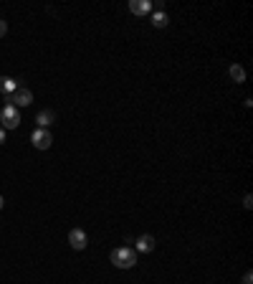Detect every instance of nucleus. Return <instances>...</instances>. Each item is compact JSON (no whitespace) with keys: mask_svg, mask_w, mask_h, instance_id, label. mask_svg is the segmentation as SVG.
<instances>
[{"mask_svg":"<svg viewBox=\"0 0 253 284\" xmlns=\"http://www.w3.org/2000/svg\"><path fill=\"white\" fill-rule=\"evenodd\" d=\"M109 259H112V264H114L117 269H132V266L137 264V251L129 249V246H119V249L112 251Z\"/></svg>","mask_w":253,"mask_h":284,"instance_id":"obj_1","label":"nucleus"},{"mask_svg":"<svg viewBox=\"0 0 253 284\" xmlns=\"http://www.w3.org/2000/svg\"><path fill=\"white\" fill-rule=\"evenodd\" d=\"M18 125H21V112H18V107L6 104L3 112H0V127H3V130H16Z\"/></svg>","mask_w":253,"mask_h":284,"instance_id":"obj_2","label":"nucleus"},{"mask_svg":"<svg viewBox=\"0 0 253 284\" xmlns=\"http://www.w3.org/2000/svg\"><path fill=\"white\" fill-rule=\"evenodd\" d=\"M6 102L13 104V107H31L33 104V92L26 89V87H18L11 97H6Z\"/></svg>","mask_w":253,"mask_h":284,"instance_id":"obj_3","label":"nucleus"},{"mask_svg":"<svg viewBox=\"0 0 253 284\" xmlns=\"http://www.w3.org/2000/svg\"><path fill=\"white\" fill-rule=\"evenodd\" d=\"M31 142H33V147L36 150H48L51 145H54V135H51V130H33V135H31Z\"/></svg>","mask_w":253,"mask_h":284,"instance_id":"obj_4","label":"nucleus"},{"mask_svg":"<svg viewBox=\"0 0 253 284\" xmlns=\"http://www.w3.org/2000/svg\"><path fill=\"white\" fill-rule=\"evenodd\" d=\"M86 244H89V238H86V233H84L81 228H71V231H69V246H71L74 251H84Z\"/></svg>","mask_w":253,"mask_h":284,"instance_id":"obj_5","label":"nucleus"},{"mask_svg":"<svg viewBox=\"0 0 253 284\" xmlns=\"http://www.w3.org/2000/svg\"><path fill=\"white\" fill-rule=\"evenodd\" d=\"M155 246H157V241H155V236H149V233H144V236L137 238V251H139V254H152Z\"/></svg>","mask_w":253,"mask_h":284,"instance_id":"obj_6","label":"nucleus"},{"mask_svg":"<svg viewBox=\"0 0 253 284\" xmlns=\"http://www.w3.org/2000/svg\"><path fill=\"white\" fill-rule=\"evenodd\" d=\"M36 122H38L41 130H48V127L56 122V112H54V109H41L38 117H36Z\"/></svg>","mask_w":253,"mask_h":284,"instance_id":"obj_7","label":"nucleus"},{"mask_svg":"<svg viewBox=\"0 0 253 284\" xmlns=\"http://www.w3.org/2000/svg\"><path fill=\"white\" fill-rule=\"evenodd\" d=\"M129 11L134 16H147L152 11V3H149V0H129Z\"/></svg>","mask_w":253,"mask_h":284,"instance_id":"obj_8","label":"nucleus"},{"mask_svg":"<svg viewBox=\"0 0 253 284\" xmlns=\"http://www.w3.org/2000/svg\"><path fill=\"white\" fill-rule=\"evenodd\" d=\"M16 89H18V82H16V79H11V76H0V94L11 97Z\"/></svg>","mask_w":253,"mask_h":284,"instance_id":"obj_9","label":"nucleus"},{"mask_svg":"<svg viewBox=\"0 0 253 284\" xmlns=\"http://www.w3.org/2000/svg\"><path fill=\"white\" fill-rule=\"evenodd\" d=\"M228 74H230V79H233L235 84H243V82H245V71H243V66H238V64H233V66L228 69Z\"/></svg>","mask_w":253,"mask_h":284,"instance_id":"obj_10","label":"nucleus"},{"mask_svg":"<svg viewBox=\"0 0 253 284\" xmlns=\"http://www.w3.org/2000/svg\"><path fill=\"white\" fill-rule=\"evenodd\" d=\"M167 23H170V18H167L165 13H152V26H155V28H165Z\"/></svg>","mask_w":253,"mask_h":284,"instance_id":"obj_11","label":"nucleus"},{"mask_svg":"<svg viewBox=\"0 0 253 284\" xmlns=\"http://www.w3.org/2000/svg\"><path fill=\"white\" fill-rule=\"evenodd\" d=\"M6 33H8V23H6L3 18H0V38H3Z\"/></svg>","mask_w":253,"mask_h":284,"instance_id":"obj_12","label":"nucleus"},{"mask_svg":"<svg viewBox=\"0 0 253 284\" xmlns=\"http://www.w3.org/2000/svg\"><path fill=\"white\" fill-rule=\"evenodd\" d=\"M240 281H243V284H253V274H250V271H245Z\"/></svg>","mask_w":253,"mask_h":284,"instance_id":"obj_13","label":"nucleus"},{"mask_svg":"<svg viewBox=\"0 0 253 284\" xmlns=\"http://www.w3.org/2000/svg\"><path fill=\"white\" fill-rule=\"evenodd\" d=\"M243 206H245V208H253V198H250V193L243 198Z\"/></svg>","mask_w":253,"mask_h":284,"instance_id":"obj_14","label":"nucleus"},{"mask_svg":"<svg viewBox=\"0 0 253 284\" xmlns=\"http://www.w3.org/2000/svg\"><path fill=\"white\" fill-rule=\"evenodd\" d=\"M3 142H6V130L0 127V145H3Z\"/></svg>","mask_w":253,"mask_h":284,"instance_id":"obj_15","label":"nucleus"},{"mask_svg":"<svg viewBox=\"0 0 253 284\" xmlns=\"http://www.w3.org/2000/svg\"><path fill=\"white\" fill-rule=\"evenodd\" d=\"M3 206H6V200H3V195H0V211H3Z\"/></svg>","mask_w":253,"mask_h":284,"instance_id":"obj_16","label":"nucleus"}]
</instances>
